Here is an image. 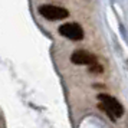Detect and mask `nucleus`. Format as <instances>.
I'll use <instances>...</instances> for the list:
<instances>
[{"mask_svg": "<svg viewBox=\"0 0 128 128\" xmlns=\"http://www.w3.org/2000/svg\"><path fill=\"white\" fill-rule=\"evenodd\" d=\"M89 70H92V72H102V68H101L99 65H92V66L89 68Z\"/></svg>", "mask_w": 128, "mask_h": 128, "instance_id": "39448f33", "label": "nucleus"}, {"mask_svg": "<svg viewBox=\"0 0 128 128\" xmlns=\"http://www.w3.org/2000/svg\"><path fill=\"white\" fill-rule=\"evenodd\" d=\"M59 33L70 40H81L84 39V30L78 23H64L59 26Z\"/></svg>", "mask_w": 128, "mask_h": 128, "instance_id": "7ed1b4c3", "label": "nucleus"}, {"mask_svg": "<svg viewBox=\"0 0 128 128\" xmlns=\"http://www.w3.org/2000/svg\"><path fill=\"white\" fill-rule=\"evenodd\" d=\"M98 99L101 101V108H104L110 116L114 120V118H120V116L124 114V108L122 105L120 104V101L115 99L114 96H110L106 94H98Z\"/></svg>", "mask_w": 128, "mask_h": 128, "instance_id": "f257e3e1", "label": "nucleus"}, {"mask_svg": "<svg viewBox=\"0 0 128 128\" xmlns=\"http://www.w3.org/2000/svg\"><path fill=\"white\" fill-rule=\"evenodd\" d=\"M39 14L43 16L48 20H62L69 16V12L59 6H53V4H42L39 7Z\"/></svg>", "mask_w": 128, "mask_h": 128, "instance_id": "f03ea898", "label": "nucleus"}, {"mask_svg": "<svg viewBox=\"0 0 128 128\" xmlns=\"http://www.w3.org/2000/svg\"><path fill=\"white\" fill-rule=\"evenodd\" d=\"M70 60L75 65H89V66H92V65L96 64V58L86 50H75L70 56Z\"/></svg>", "mask_w": 128, "mask_h": 128, "instance_id": "20e7f679", "label": "nucleus"}]
</instances>
